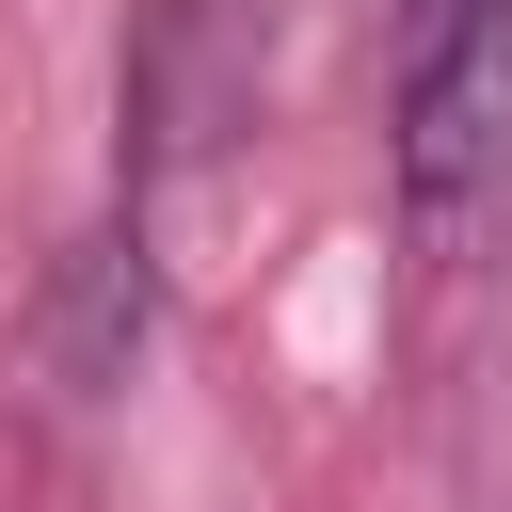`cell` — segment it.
Returning <instances> with one entry per match:
<instances>
[{
	"label": "cell",
	"mask_w": 512,
	"mask_h": 512,
	"mask_svg": "<svg viewBox=\"0 0 512 512\" xmlns=\"http://www.w3.org/2000/svg\"><path fill=\"white\" fill-rule=\"evenodd\" d=\"M384 176L416 224H464L512 192V0H400V96Z\"/></svg>",
	"instance_id": "6da1fadb"
}]
</instances>
